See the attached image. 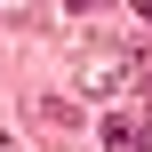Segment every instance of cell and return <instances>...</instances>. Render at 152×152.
I'll return each mask as SVG.
<instances>
[{"mask_svg": "<svg viewBox=\"0 0 152 152\" xmlns=\"http://www.w3.org/2000/svg\"><path fill=\"white\" fill-rule=\"evenodd\" d=\"M96 8H112V0H72V16H96Z\"/></svg>", "mask_w": 152, "mask_h": 152, "instance_id": "2", "label": "cell"}, {"mask_svg": "<svg viewBox=\"0 0 152 152\" xmlns=\"http://www.w3.org/2000/svg\"><path fill=\"white\" fill-rule=\"evenodd\" d=\"M0 16H24V0H0Z\"/></svg>", "mask_w": 152, "mask_h": 152, "instance_id": "3", "label": "cell"}, {"mask_svg": "<svg viewBox=\"0 0 152 152\" xmlns=\"http://www.w3.org/2000/svg\"><path fill=\"white\" fill-rule=\"evenodd\" d=\"M136 72H144V56H136V48H88V56H80V80H72V88L104 104V96L136 88Z\"/></svg>", "mask_w": 152, "mask_h": 152, "instance_id": "1", "label": "cell"}, {"mask_svg": "<svg viewBox=\"0 0 152 152\" xmlns=\"http://www.w3.org/2000/svg\"><path fill=\"white\" fill-rule=\"evenodd\" d=\"M0 152H24V144H16V136H8V128H0Z\"/></svg>", "mask_w": 152, "mask_h": 152, "instance_id": "4", "label": "cell"}]
</instances>
